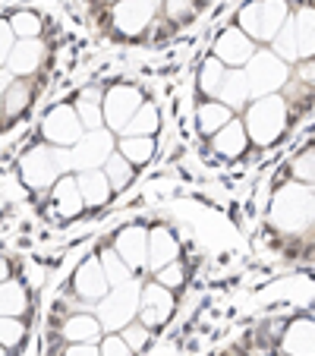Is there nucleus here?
I'll list each match as a JSON object with an SVG mask.
<instances>
[{
  "label": "nucleus",
  "mask_w": 315,
  "mask_h": 356,
  "mask_svg": "<svg viewBox=\"0 0 315 356\" xmlns=\"http://www.w3.org/2000/svg\"><path fill=\"white\" fill-rule=\"evenodd\" d=\"M265 221H268L271 230L290 236L315 230V189L302 186V183L277 180L275 189H271Z\"/></svg>",
  "instance_id": "1"
},
{
  "label": "nucleus",
  "mask_w": 315,
  "mask_h": 356,
  "mask_svg": "<svg viewBox=\"0 0 315 356\" xmlns=\"http://www.w3.org/2000/svg\"><path fill=\"white\" fill-rule=\"evenodd\" d=\"M240 117H243V127H246L252 148H261V152L281 145L296 123L284 95H265V98L249 101V108Z\"/></svg>",
  "instance_id": "2"
},
{
  "label": "nucleus",
  "mask_w": 315,
  "mask_h": 356,
  "mask_svg": "<svg viewBox=\"0 0 315 356\" xmlns=\"http://www.w3.org/2000/svg\"><path fill=\"white\" fill-rule=\"evenodd\" d=\"M293 0H249L240 7L234 26H240L259 47H271L293 16Z\"/></svg>",
  "instance_id": "3"
},
{
  "label": "nucleus",
  "mask_w": 315,
  "mask_h": 356,
  "mask_svg": "<svg viewBox=\"0 0 315 356\" xmlns=\"http://www.w3.org/2000/svg\"><path fill=\"white\" fill-rule=\"evenodd\" d=\"M16 170H19V180L32 193H47L63 174H73L70 170V152L67 148H54V145L29 148L26 155L19 158Z\"/></svg>",
  "instance_id": "4"
},
{
  "label": "nucleus",
  "mask_w": 315,
  "mask_h": 356,
  "mask_svg": "<svg viewBox=\"0 0 315 356\" xmlns=\"http://www.w3.org/2000/svg\"><path fill=\"white\" fill-rule=\"evenodd\" d=\"M139 296H142V277L111 287V293L95 306V316L104 325L108 334H120L127 325H133L139 318Z\"/></svg>",
  "instance_id": "5"
},
{
  "label": "nucleus",
  "mask_w": 315,
  "mask_h": 356,
  "mask_svg": "<svg viewBox=\"0 0 315 356\" xmlns=\"http://www.w3.org/2000/svg\"><path fill=\"white\" fill-rule=\"evenodd\" d=\"M161 16V0H120L111 7V29L120 41H139Z\"/></svg>",
  "instance_id": "6"
},
{
  "label": "nucleus",
  "mask_w": 315,
  "mask_h": 356,
  "mask_svg": "<svg viewBox=\"0 0 315 356\" xmlns=\"http://www.w3.org/2000/svg\"><path fill=\"white\" fill-rule=\"evenodd\" d=\"M249 82V92L255 98H265V95H281L284 86L290 82V63H284L281 57L271 51V47H261L259 54L243 67Z\"/></svg>",
  "instance_id": "7"
},
{
  "label": "nucleus",
  "mask_w": 315,
  "mask_h": 356,
  "mask_svg": "<svg viewBox=\"0 0 315 356\" xmlns=\"http://www.w3.org/2000/svg\"><path fill=\"white\" fill-rule=\"evenodd\" d=\"M38 136L45 145H54V148H73L76 142L86 136V127H82L79 114H76L73 101H57L51 108L45 111L38 123Z\"/></svg>",
  "instance_id": "8"
},
{
  "label": "nucleus",
  "mask_w": 315,
  "mask_h": 356,
  "mask_svg": "<svg viewBox=\"0 0 315 356\" xmlns=\"http://www.w3.org/2000/svg\"><path fill=\"white\" fill-rule=\"evenodd\" d=\"M145 104V95L136 82H111L104 86V127L111 129L114 136H120L123 129L129 127L139 108Z\"/></svg>",
  "instance_id": "9"
},
{
  "label": "nucleus",
  "mask_w": 315,
  "mask_h": 356,
  "mask_svg": "<svg viewBox=\"0 0 315 356\" xmlns=\"http://www.w3.org/2000/svg\"><path fill=\"white\" fill-rule=\"evenodd\" d=\"M177 306H180V296L164 290L161 284H154L152 277L142 281V296H139V322L148 331H164L170 325V318L177 316Z\"/></svg>",
  "instance_id": "10"
},
{
  "label": "nucleus",
  "mask_w": 315,
  "mask_h": 356,
  "mask_svg": "<svg viewBox=\"0 0 315 356\" xmlns=\"http://www.w3.org/2000/svg\"><path fill=\"white\" fill-rule=\"evenodd\" d=\"M117 152V136L104 129H92L86 133L73 148H70V170L82 174V170H101L108 164V158Z\"/></svg>",
  "instance_id": "11"
},
{
  "label": "nucleus",
  "mask_w": 315,
  "mask_h": 356,
  "mask_svg": "<svg viewBox=\"0 0 315 356\" xmlns=\"http://www.w3.org/2000/svg\"><path fill=\"white\" fill-rule=\"evenodd\" d=\"M70 290H73V296L79 302H88V309H95V306L111 293V284H108V277H104V268H101L95 252L76 265V271L70 275Z\"/></svg>",
  "instance_id": "12"
},
{
  "label": "nucleus",
  "mask_w": 315,
  "mask_h": 356,
  "mask_svg": "<svg viewBox=\"0 0 315 356\" xmlns=\"http://www.w3.org/2000/svg\"><path fill=\"white\" fill-rule=\"evenodd\" d=\"M259 51H261V47L255 44V41L249 38L240 26H234V22H230L227 29H221V32H218V38H215V44H211V51H208V54H215L227 70H243L255 54H259Z\"/></svg>",
  "instance_id": "13"
},
{
  "label": "nucleus",
  "mask_w": 315,
  "mask_h": 356,
  "mask_svg": "<svg viewBox=\"0 0 315 356\" xmlns=\"http://www.w3.org/2000/svg\"><path fill=\"white\" fill-rule=\"evenodd\" d=\"M47 211L57 224H73L86 215V202H82L76 174H63L54 186L47 189Z\"/></svg>",
  "instance_id": "14"
},
{
  "label": "nucleus",
  "mask_w": 315,
  "mask_h": 356,
  "mask_svg": "<svg viewBox=\"0 0 315 356\" xmlns=\"http://www.w3.org/2000/svg\"><path fill=\"white\" fill-rule=\"evenodd\" d=\"M111 246L117 249V256L133 268L136 277L145 275V262H148V227L145 224H123L114 236H111Z\"/></svg>",
  "instance_id": "15"
},
{
  "label": "nucleus",
  "mask_w": 315,
  "mask_h": 356,
  "mask_svg": "<svg viewBox=\"0 0 315 356\" xmlns=\"http://www.w3.org/2000/svg\"><path fill=\"white\" fill-rule=\"evenodd\" d=\"M277 350L287 356H315V316L300 312L293 318H284Z\"/></svg>",
  "instance_id": "16"
},
{
  "label": "nucleus",
  "mask_w": 315,
  "mask_h": 356,
  "mask_svg": "<svg viewBox=\"0 0 315 356\" xmlns=\"http://www.w3.org/2000/svg\"><path fill=\"white\" fill-rule=\"evenodd\" d=\"M183 256V243L180 234L168 224H152L148 227V262H145V275L161 271L164 265L177 262Z\"/></svg>",
  "instance_id": "17"
},
{
  "label": "nucleus",
  "mask_w": 315,
  "mask_h": 356,
  "mask_svg": "<svg viewBox=\"0 0 315 356\" xmlns=\"http://www.w3.org/2000/svg\"><path fill=\"white\" fill-rule=\"evenodd\" d=\"M249 148H252V142H249V133L243 127V117H234L227 127L218 129L208 139V152L215 158H221V161H240V158H246Z\"/></svg>",
  "instance_id": "18"
},
{
  "label": "nucleus",
  "mask_w": 315,
  "mask_h": 356,
  "mask_svg": "<svg viewBox=\"0 0 315 356\" xmlns=\"http://www.w3.org/2000/svg\"><path fill=\"white\" fill-rule=\"evenodd\" d=\"M45 60H47V44L41 38H29V41H16L3 70L10 76H16V79H32L45 67Z\"/></svg>",
  "instance_id": "19"
},
{
  "label": "nucleus",
  "mask_w": 315,
  "mask_h": 356,
  "mask_svg": "<svg viewBox=\"0 0 315 356\" xmlns=\"http://www.w3.org/2000/svg\"><path fill=\"white\" fill-rule=\"evenodd\" d=\"M104 334H108V331H104V325L98 322L95 309L70 312V316L60 322V328H57V337H60L63 343H98Z\"/></svg>",
  "instance_id": "20"
},
{
  "label": "nucleus",
  "mask_w": 315,
  "mask_h": 356,
  "mask_svg": "<svg viewBox=\"0 0 315 356\" xmlns=\"http://www.w3.org/2000/svg\"><path fill=\"white\" fill-rule=\"evenodd\" d=\"M290 26H293V38H296V57L300 60H312L315 57V0L296 3L293 16H290Z\"/></svg>",
  "instance_id": "21"
},
{
  "label": "nucleus",
  "mask_w": 315,
  "mask_h": 356,
  "mask_svg": "<svg viewBox=\"0 0 315 356\" xmlns=\"http://www.w3.org/2000/svg\"><path fill=\"white\" fill-rule=\"evenodd\" d=\"M35 95H38L35 79H10V86L0 92V98H3V123L22 120L29 114V108L35 104Z\"/></svg>",
  "instance_id": "22"
},
{
  "label": "nucleus",
  "mask_w": 315,
  "mask_h": 356,
  "mask_svg": "<svg viewBox=\"0 0 315 356\" xmlns=\"http://www.w3.org/2000/svg\"><path fill=\"white\" fill-rule=\"evenodd\" d=\"M234 117H240L234 108H227L224 101H218V98H211V101H195V114H193V120H195V133L202 136V139H211V136L218 133V129H224Z\"/></svg>",
  "instance_id": "23"
},
{
  "label": "nucleus",
  "mask_w": 315,
  "mask_h": 356,
  "mask_svg": "<svg viewBox=\"0 0 315 356\" xmlns=\"http://www.w3.org/2000/svg\"><path fill=\"white\" fill-rule=\"evenodd\" d=\"M73 108H76V114H79L86 133L104 129V88L101 86H82L73 98Z\"/></svg>",
  "instance_id": "24"
},
{
  "label": "nucleus",
  "mask_w": 315,
  "mask_h": 356,
  "mask_svg": "<svg viewBox=\"0 0 315 356\" xmlns=\"http://www.w3.org/2000/svg\"><path fill=\"white\" fill-rule=\"evenodd\" d=\"M76 183H79V193H82V202H86V211L104 209V205H108V202L117 195L104 170H82V174H76Z\"/></svg>",
  "instance_id": "25"
},
{
  "label": "nucleus",
  "mask_w": 315,
  "mask_h": 356,
  "mask_svg": "<svg viewBox=\"0 0 315 356\" xmlns=\"http://www.w3.org/2000/svg\"><path fill=\"white\" fill-rule=\"evenodd\" d=\"M227 79V67L215 54H205L195 70V101H211L221 95V86Z\"/></svg>",
  "instance_id": "26"
},
{
  "label": "nucleus",
  "mask_w": 315,
  "mask_h": 356,
  "mask_svg": "<svg viewBox=\"0 0 315 356\" xmlns=\"http://www.w3.org/2000/svg\"><path fill=\"white\" fill-rule=\"evenodd\" d=\"M32 309V293H29V284L19 277H10V281L0 284V316L7 318H22Z\"/></svg>",
  "instance_id": "27"
},
{
  "label": "nucleus",
  "mask_w": 315,
  "mask_h": 356,
  "mask_svg": "<svg viewBox=\"0 0 315 356\" xmlns=\"http://www.w3.org/2000/svg\"><path fill=\"white\" fill-rule=\"evenodd\" d=\"M117 152L136 170H142L145 164H152L154 152H158V136H117Z\"/></svg>",
  "instance_id": "28"
},
{
  "label": "nucleus",
  "mask_w": 315,
  "mask_h": 356,
  "mask_svg": "<svg viewBox=\"0 0 315 356\" xmlns=\"http://www.w3.org/2000/svg\"><path fill=\"white\" fill-rule=\"evenodd\" d=\"M281 180L302 183V186H312V189H315V139L306 142V145H302L300 152L290 158L287 168H284V177H281Z\"/></svg>",
  "instance_id": "29"
},
{
  "label": "nucleus",
  "mask_w": 315,
  "mask_h": 356,
  "mask_svg": "<svg viewBox=\"0 0 315 356\" xmlns=\"http://www.w3.org/2000/svg\"><path fill=\"white\" fill-rule=\"evenodd\" d=\"M218 101H224V104L234 108L236 114H243V111L249 108L252 92H249V82H246V73H243V70H227V79H224Z\"/></svg>",
  "instance_id": "30"
},
{
  "label": "nucleus",
  "mask_w": 315,
  "mask_h": 356,
  "mask_svg": "<svg viewBox=\"0 0 315 356\" xmlns=\"http://www.w3.org/2000/svg\"><path fill=\"white\" fill-rule=\"evenodd\" d=\"M95 256H98V262H101V268H104V277H108L111 287H120V284H127V281L136 277L133 268L117 256V249L111 246V243H101V246L95 249Z\"/></svg>",
  "instance_id": "31"
},
{
  "label": "nucleus",
  "mask_w": 315,
  "mask_h": 356,
  "mask_svg": "<svg viewBox=\"0 0 315 356\" xmlns=\"http://www.w3.org/2000/svg\"><path fill=\"white\" fill-rule=\"evenodd\" d=\"M202 10H205L202 0H161V22H168L170 29L189 26L199 19Z\"/></svg>",
  "instance_id": "32"
},
{
  "label": "nucleus",
  "mask_w": 315,
  "mask_h": 356,
  "mask_svg": "<svg viewBox=\"0 0 315 356\" xmlns=\"http://www.w3.org/2000/svg\"><path fill=\"white\" fill-rule=\"evenodd\" d=\"M158 129H161V111H158V104L152 98H145L139 114L129 120V127L120 136H158Z\"/></svg>",
  "instance_id": "33"
},
{
  "label": "nucleus",
  "mask_w": 315,
  "mask_h": 356,
  "mask_svg": "<svg viewBox=\"0 0 315 356\" xmlns=\"http://www.w3.org/2000/svg\"><path fill=\"white\" fill-rule=\"evenodd\" d=\"M154 284H161L164 290H170V293H177L180 296L183 290H186V284H189V265H186V259H177V262H170V265H164L161 271H154V275H148Z\"/></svg>",
  "instance_id": "34"
},
{
  "label": "nucleus",
  "mask_w": 315,
  "mask_h": 356,
  "mask_svg": "<svg viewBox=\"0 0 315 356\" xmlns=\"http://www.w3.org/2000/svg\"><path fill=\"white\" fill-rule=\"evenodd\" d=\"M29 341V325L22 318H7L0 316V347L7 350V353H19Z\"/></svg>",
  "instance_id": "35"
},
{
  "label": "nucleus",
  "mask_w": 315,
  "mask_h": 356,
  "mask_svg": "<svg viewBox=\"0 0 315 356\" xmlns=\"http://www.w3.org/2000/svg\"><path fill=\"white\" fill-rule=\"evenodd\" d=\"M104 174H108V180H111V186H114V193H120V189H127L129 183L136 180V168L127 161V158L120 155V152H114V155L108 158V164H104Z\"/></svg>",
  "instance_id": "36"
},
{
  "label": "nucleus",
  "mask_w": 315,
  "mask_h": 356,
  "mask_svg": "<svg viewBox=\"0 0 315 356\" xmlns=\"http://www.w3.org/2000/svg\"><path fill=\"white\" fill-rule=\"evenodd\" d=\"M13 26L16 41H29V38H41V16L32 10H16L13 16H7Z\"/></svg>",
  "instance_id": "37"
},
{
  "label": "nucleus",
  "mask_w": 315,
  "mask_h": 356,
  "mask_svg": "<svg viewBox=\"0 0 315 356\" xmlns=\"http://www.w3.org/2000/svg\"><path fill=\"white\" fill-rule=\"evenodd\" d=\"M120 337L129 343V350H133V353L139 356V353H145V350L152 347V341H154V331H148L145 325H142L139 318H136L133 325H127V328L120 331Z\"/></svg>",
  "instance_id": "38"
},
{
  "label": "nucleus",
  "mask_w": 315,
  "mask_h": 356,
  "mask_svg": "<svg viewBox=\"0 0 315 356\" xmlns=\"http://www.w3.org/2000/svg\"><path fill=\"white\" fill-rule=\"evenodd\" d=\"M98 353L101 356H136L133 350H129V343L123 341L120 334H104L98 341Z\"/></svg>",
  "instance_id": "39"
},
{
  "label": "nucleus",
  "mask_w": 315,
  "mask_h": 356,
  "mask_svg": "<svg viewBox=\"0 0 315 356\" xmlns=\"http://www.w3.org/2000/svg\"><path fill=\"white\" fill-rule=\"evenodd\" d=\"M290 79L300 82V86H306L309 92L315 95V57L312 60H300L296 67H290Z\"/></svg>",
  "instance_id": "40"
},
{
  "label": "nucleus",
  "mask_w": 315,
  "mask_h": 356,
  "mask_svg": "<svg viewBox=\"0 0 315 356\" xmlns=\"http://www.w3.org/2000/svg\"><path fill=\"white\" fill-rule=\"evenodd\" d=\"M13 44H16L13 26H10V19L0 16V67H7V57H10V51H13Z\"/></svg>",
  "instance_id": "41"
},
{
  "label": "nucleus",
  "mask_w": 315,
  "mask_h": 356,
  "mask_svg": "<svg viewBox=\"0 0 315 356\" xmlns=\"http://www.w3.org/2000/svg\"><path fill=\"white\" fill-rule=\"evenodd\" d=\"M57 356H101L98 343H63Z\"/></svg>",
  "instance_id": "42"
},
{
  "label": "nucleus",
  "mask_w": 315,
  "mask_h": 356,
  "mask_svg": "<svg viewBox=\"0 0 315 356\" xmlns=\"http://www.w3.org/2000/svg\"><path fill=\"white\" fill-rule=\"evenodd\" d=\"M10 277H13V262H10V256L0 252V284L10 281Z\"/></svg>",
  "instance_id": "43"
},
{
  "label": "nucleus",
  "mask_w": 315,
  "mask_h": 356,
  "mask_svg": "<svg viewBox=\"0 0 315 356\" xmlns=\"http://www.w3.org/2000/svg\"><path fill=\"white\" fill-rule=\"evenodd\" d=\"M224 356H268V353H265V350H236V353H224ZM271 356H275V353H271Z\"/></svg>",
  "instance_id": "44"
},
{
  "label": "nucleus",
  "mask_w": 315,
  "mask_h": 356,
  "mask_svg": "<svg viewBox=\"0 0 315 356\" xmlns=\"http://www.w3.org/2000/svg\"><path fill=\"white\" fill-rule=\"evenodd\" d=\"M0 127H3V98H0Z\"/></svg>",
  "instance_id": "45"
},
{
  "label": "nucleus",
  "mask_w": 315,
  "mask_h": 356,
  "mask_svg": "<svg viewBox=\"0 0 315 356\" xmlns=\"http://www.w3.org/2000/svg\"><path fill=\"white\" fill-rule=\"evenodd\" d=\"M101 3H111V7H114V3H120V0H101Z\"/></svg>",
  "instance_id": "46"
},
{
  "label": "nucleus",
  "mask_w": 315,
  "mask_h": 356,
  "mask_svg": "<svg viewBox=\"0 0 315 356\" xmlns=\"http://www.w3.org/2000/svg\"><path fill=\"white\" fill-rule=\"evenodd\" d=\"M0 356H13V353H7V350H3V347H0Z\"/></svg>",
  "instance_id": "47"
},
{
  "label": "nucleus",
  "mask_w": 315,
  "mask_h": 356,
  "mask_svg": "<svg viewBox=\"0 0 315 356\" xmlns=\"http://www.w3.org/2000/svg\"><path fill=\"white\" fill-rule=\"evenodd\" d=\"M275 356H287V353H281V350H277V353H275Z\"/></svg>",
  "instance_id": "48"
},
{
  "label": "nucleus",
  "mask_w": 315,
  "mask_h": 356,
  "mask_svg": "<svg viewBox=\"0 0 315 356\" xmlns=\"http://www.w3.org/2000/svg\"><path fill=\"white\" fill-rule=\"evenodd\" d=\"M202 3H205V0H202Z\"/></svg>",
  "instance_id": "49"
}]
</instances>
